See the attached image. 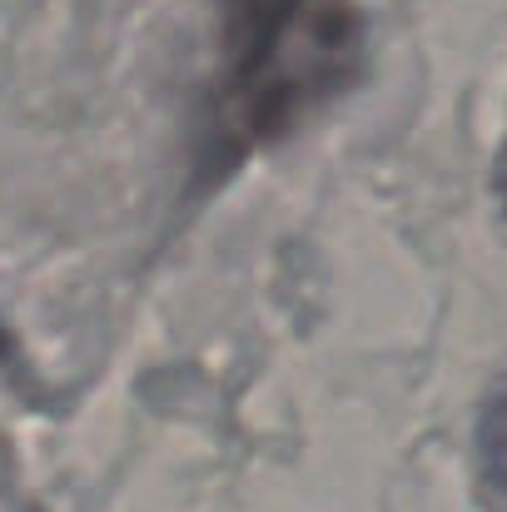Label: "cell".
<instances>
[{
	"label": "cell",
	"mask_w": 507,
	"mask_h": 512,
	"mask_svg": "<svg viewBox=\"0 0 507 512\" xmlns=\"http://www.w3.org/2000/svg\"><path fill=\"white\" fill-rule=\"evenodd\" d=\"M358 25L319 0H234L229 15V100L239 125L279 135L294 110L353 70Z\"/></svg>",
	"instance_id": "6da1fadb"
},
{
	"label": "cell",
	"mask_w": 507,
	"mask_h": 512,
	"mask_svg": "<svg viewBox=\"0 0 507 512\" xmlns=\"http://www.w3.org/2000/svg\"><path fill=\"white\" fill-rule=\"evenodd\" d=\"M478 463H483L488 483L507 498V393H498L478 418Z\"/></svg>",
	"instance_id": "7a4b0ae2"
},
{
	"label": "cell",
	"mask_w": 507,
	"mask_h": 512,
	"mask_svg": "<svg viewBox=\"0 0 507 512\" xmlns=\"http://www.w3.org/2000/svg\"><path fill=\"white\" fill-rule=\"evenodd\" d=\"M498 194H503V204H507V155H503V170H498Z\"/></svg>",
	"instance_id": "3957f363"
}]
</instances>
